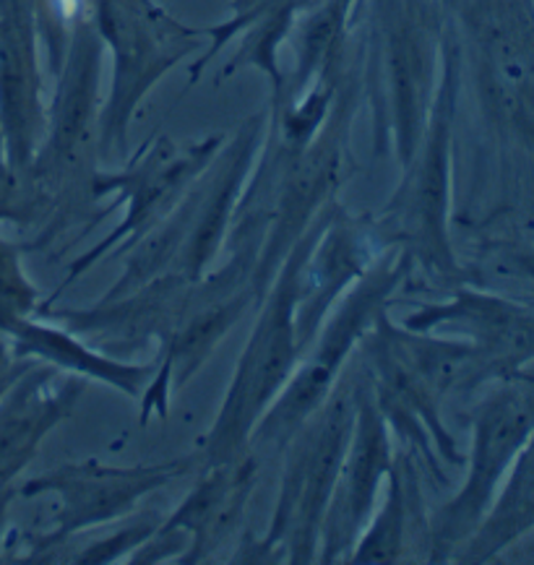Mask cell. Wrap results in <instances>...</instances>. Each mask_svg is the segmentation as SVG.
<instances>
[{
  "mask_svg": "<svg viewBox=\"0 0 534 565\" xmlns=\"http://www.w3.org/2000/svg\"><path fill=\"white\" fill-rule=\"evenodd\" d=\"M363 105V74L350 65L331 110L319 134L302 149L285 147L266 126L248 183L243 188L237 209L254 212L269 224L266 241L254 274L256 306L295 248L302 232L316 222L323 209L334 204L339 188L352 175L350 134Z\"/></svg>",
  "mask_w": 534,
  "mask_h": 565,
  "instance_id": "6da1fadb",
  "label": "cell"
},
{
  "mask_svg": "<svg viewBox=\"0 0 534 565\" xmlns=\"http://www.w3.org/2000/svg\"><path fill=\"white\" fill-rule=\"evenodd\" d=\"M360 74L371 99L375 151L407 164L428 126L441 78L446 13L438 0H357Z\"/></svg>",
  "mask_w": 534,
  "mask_h": 565,
  "instance_id": "7a4b0ae2",
  "label": "cell"
},
{
  "mask_svg": "<svg viewBox=\"0 0 534 565\" xmlns=\"http://www.w3.org/2000/svg\"><path fill=\"white\" fill-rule=\"evenodd\" d=\"M464 89V65L457 29L446 19L441 45V78L432 99L428 126L415 154L402 164V180L384 214L373 222L375 237L384 248H399L413 266L428 277L451 285L467 281L451 241L453 206V130L459 99Z\"/></svg>",
  "mask_w": 534,
  "mask_h": 565,
  "instance_id": "3957f363",
  "label": "cell"
},
{
  "mask_svg": "<svg viewBox=\"0 0 534 565\" xmlns=\"http://www.w3.org/2000/svg\"><path fill=\"white\" fill-rule=\"evenodd\" d=\"M103 55L105 47L94 32L92 19L78 21L71 34L66 57L55 74V94L47 105V126L38 154L24 180L45 209L42 243L57 232L74 227L99 212H92L97 199L92 193L99 170V113H103Z\"/></svg>",
  "mask_w": 534,
  "mask_h": 565,
  "instance_id": "277c9868",
  "label": "cell"
},
{
  "mask_svg": "<svg viewBox=\"0 0 534 565\" xmlns=\"http://www.w3.org/2000/svg\"><path fill=\"white\" fill-rule=\"evenodd\" d=\"M350 362L327 402L287 444L285 475L269 532L261 540L245 542L243 553L235 555L237 563L302 565L319 561L321 526L355 425L357 354H352Z\"/></svg>",
  "mask_w": 534,
  "mask_h": 565,
  "instance_id": "5b68a950",
  "label": "cell"
},
{
  "mask_svg": "<svg viewBox=\"0 0 534 565\" xmlns=\"http://www.w3.org/2000/svg\"><path fill=\"white\" fill-rule=\"evenodd\" d=\"M337 201L316 216V222L302 232L295 248L287 253L285 264L258 302V321L250 331L248 344L237 360L235 375L229 381L227 396L216 412L212 430L201 440V467H214L241 459L250 448V433L271 407L274 398L285 388L295 367H298L302 347L295 329V310L300 302V279L310 250L334 214Z\"/></svg>",
  "mask_w": 534,
  "mask_h": 565,
  "instance_id": "8992f818",
  "label": "cell"
},
{
  "mask_svg": "<svg viewBox=\"0 0 534 565\" xmlns=\"http://www.w3.org/2000/svg\"><path fill=\"white\" fill-rule=\"evenodd\" d=\"M92 26L110 55L99 113V159H128V130L149 92L206 47V26L172 17L157 0H92Z\"/></svg>",
  "mask_w": 534,
  "mask_h": 565,
  "instance_id": "52a82bcc",
  "label": "cell"
},
{
  "mask_svg": "<svg viewBox=\"0 0 534 565\" xmlns=\"http://www.w3.org/2000/svg\"><path fill=\"white\" fill-rule=\"evenodd\" d=\"M413 260L399 248H386L373 266L352 285L334 313L323 321L321 331L310 342V354L298 362L285 388L264 412L250 433L248 448L254 454L285 451L300 425L327 402L344 367L350 365L360 339L371 329L381 310L388 306L392 295L413 274Z\"/></svg>",
  "mask_w": 534,
  "mask_h": 565,
  "instance_id": "ba28073f",
  "label": "cell"
},
{
  "mask_svg": "<svg viewBox=\"0 0 534 565\" xmlns=\"http://www.w3.org/2000/svg\"><path fill=\"white\" fill-rule=\"evenodd\" d=\"M225 141V134H212L196 141H175L170 136L157 134L149 141H143L136 154H128L120 170H97L92 183L94 199H113V204L105 212L113 214L122 204L126 216L110 235H105L103 241L92 245L71 264L63 287L53 295V300L42 302L40 310L53 306L78 277H84L92 266H97L110 253L113 256H126L151 230L160 227L175 212L193 183L209 170Z\"/></svg>",
  "mask_w": 534,
  "mask_h": 565,
  "instance_id": "9c48e42d",
  "label": "cell"
},
{
  "mask_svg": "<svg viewBox=\"0 0 534 565\" xmlns=\"http://www.w3.org/2000/svg\"><path fill=\"white\" fill-rule=\"evenodd\" d=\"M266 126L269 110L243 120L175 212L136 245L134 258L143 274L178 271L193 281L204 277L225 245L237 201L261 151Z\"/></svg>",
  "mask_w": 534,
  "mask_h": 565,
  "instance_id": "30bf717a",
  "label": "cell"
},
{
  "mask_svg": "<svg viewBox=\"0 0 534 565\" xmlns=\"http://www.w3.org/2000/svg\"><path fill=\"white\" fill-rule=\"evenodd\" d=\"M534 433V375L498 381L472 415V448L467 477L457 495L428 519L425 563H451L457 550L478 532L498 490Z\"/></svg>",
  "mask_w": 534,
  "mask_h": 565,
  "instance_id": "8fae6325",
  "label": "cell"
},
{
  "mask_svg": "<svg viewBox=\"0 0 534 565\" xmlns=\"http://www.w3.org/2000/svg\"><path fill=\"white\" fill-rule=\"evenodd\" d=\"M196 463H201V459L113 467V463L92 459L82 463H61V467L34 477L21 488V495L34 498L50 492L57 498V511L53 529L29 540L32 555L26 561H57V550H63L76 534L131 516L143 498L178 477L191 475Z\"/></svg>",
  "mask_w": 534,
  "mask_h": 565,
  "instance_id": "7c38bea8",
  "label": "cell"
},
{
  "mask_svg": "<svg viewBox=\"0 0 534 565\" xmlns=\"http://www.w3.org/2000/svg\"><path fill=\"white\" fill-rule=\"evenodd\" d=\"M357 371V409L355 425L342 469H339L334 492L321 526V563H348L355 542L367 521H371L375 503H378L381 484L392 472L394 448L392 430L375 404L371 381H367L363 360Z\"/></svg>",
  "mask_w": 534,
  "mask_h": 565,
  "instance_id": "4fadbf2b",
  "label": "cell"
},
{
  "mask_svg": "<svg viewBox=\"0 0 534 565\" xmlns=\"http://www.w3.org/2000/svg\"><path fill=\"white\" fill-rule=\"evenodd\" d=\"M413 331H459L478 347L490 383L514 379L534 362V306L495 295L490 289L453 285L451 295L438 302H423L407 313L404 323Z\"/></svg>",
  "mask_w": 534,
  "mask_h": 565,
  "instance_id": "5bb4252c",
  "label": "cell"
},
{
  "mask_svg": "<svg viewBox=\"0 0 534 565\" xmlns=\"http://www.w3.org/2000/svg\"><path fill=\"white\" fill-rule=\"evenodd\" d=\"M47 126L34 0H0V134L21 178Z\"/></svg>",
  "mask_w": 534,
  "mask_h": 565,
  "instance_id": "9a60e30c",
  "label": "cell"
},
{
  "mask_svg": "<svg viewBox=\"0 0 534 565\" xmlns=\"http://www.w3.org/2000/svg\"><path fill=\"white\" fill-rule=\"evenodd\" d=\"M193 292H196V281L178 271H168L122 297H113V300L103 297L92 308H50L40 316L63 321L76 337H94L99 350L120 358V354L147 350L151 342L162 344L191 308Z\"/></svg>",
  "mask_w": 534,
  "mask_h": 565,
  "instance_id": "2e32d148",
  "label": "cell"
},
{
  "mask_svg": "<svg viewBox=\"0 0 534 565\" xmlns=\"http://www.w3.org/2000/svg\"><path fill=\"white\" fill-rule=\"evenodd\" d=\"M386 250L375 237L371 220H357L337 204L334 214L310 250L300 279V302L295 310V329L302 352L321 331L331 308L342 295L371 269L373 260Z\"/></svg>",
  "mask_w": 534,
  "mask_h": 565,
  "instance_id": "e0dca14e",
  "label": "cell"
},
{
  "mask_svg": "<svg viewBox=\"0 0 534 565\" xmlns=\"http://www.w3.org/2000/svg\"><path fill=\"white\" fill-rule=\"evenodd\" d=\"M258 477L256 454L248 451L241 459L204 467V477L191 495L160 521L162 532H175L185 537V553L180 563L196 565L214 561L222 547L241 532L248 501L254 495Z\"/></svg>",
  "mask_w": 534,
  "mask_h": 565,
  "instance_id": "ac0fdd59",
  "label": "cell"
},
{
  "mask_svg": "<svg viewBox=\"0 0 534 565\" xmlns=\"http://www.w3.org/2000/svg\"><path fill=\"white\" fill-rule=\"evenodd\" d=\"M327 0H233V17L222 24L206 26V50L188 68V84H196L201 74L229 42H237L233 57L222 65L220 82L233 78L245 68H256L271 84V97H277L285 84V71L279 65V50L290 40L298 17L313 11Z\"/></svg>",
  "mask_w": 534,
  "mask_h": 565,
  "instance_id": "d6986e66",
  "label": "cell"
},
{
  "mask_svg": "<svg viewBox=\"0 0 534 565\" xmlns=\"http://www.w3.org/2000/svg\"><path fill=\"white\" fill-rule=\"evenodd\" d=\"M86 391V379H61L50 367L29 365L0 402V498L11 480L40 451L42 438L71 417Z\"/></svg>",
  "mask_w": 534,
  "mask_h": 565,
  "instance_id": "ffe728a7",
  "label": "cell"
},
{
  "mask_svg": "<svg viewBox=\"0 0 534 565\" xmlns=\"http://www.w3.org/2000/svg\"><path fill=\"white\" fill-rule=\"evenodd\" d=\"M384 503L375 505L371 521L360 534L348 563L355 565H388L407 561H425L428 540V511L420 490V469L415 456L399 448L394 456Z\"/></svg>",
  "mask_w": 534,
  "mask_h": 565,
  "instance_id": "44dd1931",
  "label": "cell"
},
{
  "mask_svg": "<svg viewBox=\"0 0 534 565\" xmlns=\"http://www.w3.org/2000/svg\"><path fill=\"white\" fill-rule=\"evenodd\" d=\"M17 360H38L57 371L82 375L86 381H99L105 386L118 388L126 396L141 398L157 373L154 362H126L120 358H107L82 342L68 329H55L34 318H26L9 334Z\"/></svg>",
  "mask_w": 534,
  "mask_h": 565,
  "instance_id": "7402d4cb",
  "label": "cell"
},
{
  "mask_svg": "<svg viewBox=\"0 0 534 565\" xmlns=\"http://www.w3.org/2000/svg\"><path fill=\"white\" fill-rule=\"evenodd\" d=\"M357 0H327L295 21L290 40L295 68L269 105H287L313 89L321 78L342 76L350 68V42L355 29Z\"/></svg>",
  "mask_w": 534,
  "mask_h": 565,
  "instance_id": "603a6c76",
  "label": "cell"
},
{
  "mask_svg": "<svg viewBox=\"0 0 534 565\" xmlns=\"http://www.w3.org/2000/svg\"><path fill=\"white\" fill-rule=\"evenodd\" d=\"M534 534V433L498 490L478 532L457 550L451 563H490Z\"/></svg>",
  "mask_w": 534,
  "mask_h": 565,
  "instance_id": "cb8c5ba5",
  "label": "cell"
},
{
  "mask_svg": "<svg viewBox=\"0 0 534 565\" xmlns=\"http://www.w3.org/2000/svg\"><path fill=\"white\" fill-rule=\"evenodd\" d=\"M40 289L21 266V248L0 237V337L9 334L40 310Z\"/></svg>",
  "mask_w": 534,
  "mask_h": 565,
  "instance_id": "d4e9b609",
  "label": "cell"
},
{
  "mask_svg": "<svg viewBox=\"0 0 534 565\" xmlns=\"http://www.w3.org/2000/svg\"><path fill=\"white\" fill-rule=\"evenodd\" d=\"M0 222L34 224L45 222V209L32 188L17 170L11 168L6 154V141L0 134Z\"/></svg>",
  "mask_w": 534,
  "mask_h": 565,
  "instance_id": "484cf974",
  "label": "cell"
},
{
  "mask_svg": "<svg viewBox=\"0 0 534 565\" xmlns=\"http://www.w3.org/2000/svg\"><path fill=\"white\" fill-rule=\"evenodd\" d=\"M157 526H160V519H157V516L139 519V521H134L131 526L122 529V532L118 529V532L110 534V537L86 545L82 553H76L74 557H71V561L82 563V565L118 563L128 553H136V550H139L143 542H147L151 534L157 532Z\"/></svg>",
  "mask_w": 534,
  "mask_h": 565,
  "instance_id": "4316f807",
  "label": "cell"
},
{
  "mask_svg": "<svg viewBox=\"0 0 534 565\" xmlns=\"http://www.w3.org/2000/svg\"><path fill=\"white\" fill-rule=\"evenodd\" d=\"M480 266L493 277L534 285V243H490Z\"/></svg>",
  "mask_w": 534,
  "mask_h": 565,
  "instance_id": "83f0119b",
  "label": "cell"
}]
</instances>
